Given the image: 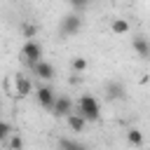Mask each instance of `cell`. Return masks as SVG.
<instances>
[{"label":"cell","mask_w":150,"mask_h":150,"mask_svg":"<svg viewBox=\"0 0 150 150\" xmlns=\"http://www.w3.org/2000/svg\"><path fill=\"white\" fill-rule=\"evenodd\" d=\"M52 112H54L56 117H68V115L73 112V101H70L68 96H56V101H54V105H52Z\"/></svg>","instance_id":"obj_4"},{"label":"cell","mask_w":150,"mask_h":150,"mask_svg":"<svg viewBox=\"0 0 150 150\" xmlns=\"http://www.w3.org/2000/svg\"><path fill=\"white\" fill-rule=\"evenodd\" d=\"M35 33H38V26H33V23H23L21 26V35L23 38H35Z\"/></svg>","instance_id":"obj_15"},{"label":"cell","mask_w":150,"mask_h":150,"mask_svg":"<svg viewBox=\"0 0 150 150\" xmlns=\"http://www.w3.org/2000/svg\"><path fill=\"white\" fill-rule=\"evenodd\" d=\"M134 49L141 59H150V42L145 38H134Z\"/></svg>","instance_id":"obj_10"},{"label":"cell","mask_w":150,"mask_h":150,"mask_svg":"<svg viewBox=\"0 0 150 150\" xmlns=\"http://www.w3.org/2000/svg\"><path fill=\"white\" fill-rule=\"evenodd\" d=\"M127 141H129L131 145H143V134H141L138 129H129V131H127Z\"/></svg>","instance_id":"obj_12"},{"label":"cell","mask_w":150,"mask_h":150,"mask_svg":"<svg viewBox=\"0 0 150 150\" xmlns=\"http://www.w3.org/2000/svg\"><path fill=\"white\" fill-rule=\"evenodd\" d=\"M70 66H73V70H75V73H82V70H84V68H87V61H84V59H82V56H75V59H73V63H70Z\"/></svg>","instance_id":"obj_16"},{"label":"cell","mask_w":150,"mask_h":150,"mask_svg":"<svg viewBox=\"0 0 150 150\" xmlns=\"http://www.w3.org/2000/svg\"><path fill=\"white\" fill-rule=\"evenodd\" d=\"M59 148H68V150H80V148H82V143H77V141H70V138H61V141H59Z\"/></svg>","instance_id":"obj_14"},{"label":"cell","mask_w":150,"mask_h":150,"mask_svg":"<svg viewBox=\"0 0 150 150\" xmlns=\"http://www.w3.org/2000/svg\"><path fill=\"white\" fill-rule=\"evenodd\" d=\"M105 96H108L110 101H120V98H124V87H122L120 82H110V84L105 87Z\"/></svg>","instance_id":"obj_8"},{"label":"cell","mask_w":150,"mask_h":150,"mask_svg":"<svg viewBox=\"0 0 150 150\" xmlns=\"http://www.w3.org/2000/svg\"><path fill=\"white\" fill-rule=\"evenodd\" d=\"M129 21L127 19H112V23H110V30L115 33V35H124V33H129Z\"/></svg>","instance_id":"obj_11"},{"label":"cell","mask_w":150,"mask_h":150,"mask_svg":"<svg viewBox=\"0 0 150 150\" xmlns=\"http://www.w3.org/2000/svg\"><path fill=\"white\" fill-rule=\"evenodd\" d=\"M77 112L87 120V122H96L101 117V103L94 96H80L77 98Z\"/></svg>","instance_id":"obj_1"},{"label":"cell","mask_w":150,"mask_h":150,"mask_svg":"<svg viewBox=\"0 0 150 150\" xmlns=\"http://www.w3.org/2000/svg\"><path fill=\"white\" fill-rule=\"evenodd\" d=\"M82 28V19L77 14H66L61 19V35H75Z\"/></svg>","instance_id":"obj_3"},{"label":"cell","mask_w":150,"mask_h":150,"mask_svg":"<svg viewBox=\"0 0 150 150\" xmlns=\"http://www.w3.org/2000/svg\"><path fill=\"white\" fill-rule=\"evenodd\" d=\"M30 68H33V73H35L40 80H52V77H54V66L47 63V61H42V59H40L38 63H33Z\"/></svg>","instance_id":"obj_6"},{"label":"cell","mask_w":150,"mask_h":150,"mask_svg":"<svg viewBox=\"0 0 150 150\" xmlns=\"http://www.w3.org/2000/svg\"><path fill=\"white\" fill-rule=\"evenodd\" d=\"M66 120H68V127H70L73 131H84V127H87V120H84L80 112H70Z\"/></svg>","instance_id":"obj_9"},{"label":"cell","mask_w":150,"mask_h":150,"mask_svg":"<svg viewBox=\"0 0 150 150\" xmlns=\"http://www.w3.org/2000/svg\"><path fill=\"white\" fill-rule=\"evenodd\" d=\"M38 101H40L42 108L52 110V105H54V101H56V94H54L49 87H38Z\"/></svg>","instance_id":"obj_7"},{"label":"cell","mask_w":150,"mask_h":150,"mask_svg":"<svg viewBox=\"0 0 150 150\" xmlns=\"http://www.w3.org/2000/svg\"><path fill=\"white\" fill-rule=\"evenodd\" d=\"M7 145H9V148H23V138H21V136H12V138L7 141Z\"/></svg>","instance_id":"obj_17"},{"label":"cell","mask_w":150,"mask_h":150,"mask_svg":"<svg viewBox=\"0 0 150 150\" xmlns=\"http://www.w3.org/2000/svg\"><path fill=\"white\" fill-rule=\"evenodd\" d=\"M30 89H33V84H30L28 77H23V75H14V91H12V96L23 98V96L30 94Z\"/></svg>","instance_id":"obj_5"},{"label":"cell","mask_w":150,"mask_h":150,"mask_svg":"<svg viewBox=\"0 0 150 150\" xmlns=\"http://www.w3.org/2000/svg\"><path fill=\"white\" fill-rule=\"evenodd\" d=\"M68 2H70L75 9H82V7H87V2H89V0H68Z\"/></svg>","instance_id":"obj_18"},{"label":"cell","mask_w":150,"mask_h":150,"mask_svg":"<svg viewBox=\"0 0 150 150\" xmlns=\"http://www.w3.org/2000/svg\"><path fill=\"white\" fill-rule=\"evenodd\" d=\"M21 56L28 61V66L38 63V61L42 59V45H40V42H35V40H28V42L21 47Z\"/></svg>","instance_id":"obj_2"},{"label":"cell","mask_w":150,"mask_h":150,"mask_svg":"<svg viewBox=\"0 0 150 150\" xmlns=\"http://www.w3.org/2000/svg\"><path fill=\"white\" fill-rule=\"evenodd\" d=\"M9 134H12V124L5 122V120H0V143H7Z\"/></svg>","instance_id":"obj_13"}]
</instances>
